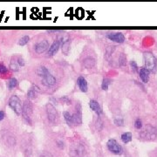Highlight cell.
Masks as SVG:
<instances>
[{"instance_id":"6da1fadb","label":"cell","mask_w":157,"mask_h":157,"mask_svg":"<svg viewBox=\"0 0 157 157\" xmlns=\"http://www.w3.org/2000/svg\"><path fill=\"white\" fill-rule=\"evenodd\" d=\"M144 58V64L145 68L148 69L149 72L155 73L157 70V59L155 55L150 52H144L143 54Z\"/></svg>"},{"instance_id":"7a4b0ae2","label":"cell","mask_w":157,"mask_h":157,"mask_svg":"<svg viewBox=\"0 0 157 157\" xmlns=\"http://www.w3.org/2000/svg\"><path fill=\"white\" fill-rule=\"evenodd\" d=\"M32 110H33V107H32V104L31 102V101H25L23 104L22 106V117H23V120L29 125H32Z\"/></svg>"},{"instance_id":"3957f363","label":"cell","mask_w":157,"mask_h":157,"mask_svg":"<svg viewBox=\"0 0 157 157\" xmlns=\"http://www.w3.org/2000/svg\"><path fill=\"white\" fill-rule=\"evenodd\" d=\"M46 113L48 120L52 124H57L58 121V113L56 107L52 103H47L46 105Z\"/></svg>"},{"instance_id":"277c9868","label":"cell","mask_w":157,"mask_h":157,"mask_svg":"<svg viewBox=\"0 0 157 157\" xmlns=\"http://www.w3.org/2000/svg\"><path fill=\"white\" fill-rule=\"evenodd\" d=\"M9 106L16 113L17 115H20L22 113V106L23 104L21 100L17 95H12L9 99Z\"/></svg>"},{"instance_id":"5b68a950","label":"cell","mask_w":157,"mask_h":157,"mask_svg":"<svg viewBox=\"0 0 157 157\" xmlns=\"http://www.w3.org/2000/svg\"><path fill=\"white\" fill-rule=\"evenodd\" d=\"M106 147L110 152H112L115 155H121L123 152L122 147L114 139H110L106 143Z\"/></svg>"},{"instance_id":"8992f818","label":"cell","mask_w":157,"mask_h":157,"mask_svg":"<svg viewBox=\"0 0 157 157\" xmlns=\"http://www.w3.org/2000/svg\"><path fill=\"white\" fill-rule=\"evenodd\" d=\"M50 46H49V42L46 39H42L39 42H37L34 45V51L38 54H43L46 52L48 51Z\"/></svg>"},{"instance_id":"52a82bcc","label":"cell","mask_w":157,"mask_h":157,"mask_svg":"<svg viewBox=\"0 0 157 157\" xmlns=\"http://www.w3.org/2000/svg\"><path fill=\"white\" fill-rule=\"evenodd\" d=\"M73 116V125H81L82 124V111H81V106L80 104L76 105L75 111L73 113H72Z\"/></svg>"},{"instance_id":"ba28073f","label":"cell","mask_w":157,"mask_h":157,"mask_svg":"<svg viewBox=\"0 0 157 157\" xmlns=\"http://www.w3.org/2000/svg\"><path fill=\"white\" fill-rule=\"evenodd\" d=\"M41 82H42V84L45 87H54L56 85L57 80H56V78L52 75L51 73H46V75H44L41 78Z\"/></svg>"},{"instance_id":"9c48e42d","label":"cell","mask_w":157,"mask_h":157,"mask_svg":"<svg viewBox=\"0 0 157 157\" xmlns=\"http://www.w3.org/2000/svg\"><path fill=\"white\" fill-rule=\"evenodd\" d=\"M70 156L72 157H82L84 156V148L81 144H74L70 149Z\"/></svg>"},{"instance_id":"30bf717a","label":"cell","mask_w":157,"mask_h":157,"mask_svg":"<svg viewBox=\"0 0 157 157\" xmlns=\"http://www.w3.org/2000/svg\"><path fill=\"white\" fill-rule=\"evenodd\" d=\"M60 41H61V45H60V47H61V50H62V53L65 54V55H68L69 52H70V49H71V40L69 38H61L60 39Z\"/></svg>"},{"instance_id":"8fae6325","label":"cell","mask_w":157,"mask_h":157,"mask_svg":"<svg viewBox=\"0 0 157 157\" xmlns=\"http://www.w3.org/2000/svg\"><path fill=\"white\" fill-rule=\"evenodd\" d=\"M60 45H61V41H60V39H57L53 41L52 45L50 46L48 51H47V54L49 57H52L53 56L55 53H57L58 49L60 48Z\"/></svg>"},{"instance_id":"7c38bea8","label":"cell","mask_w":157,"mask_h":157,"mask_svg":"<svg viewBox=\"0 0 157 157\" xmlns=\"http://www.w3.org/2000/svg\"><path fill=\"white\" fill-rule=\"evenodd\" d=\"M107 39H109L112 41L117 42V43H123L125 41V37L121 32H113L106 35Z\"/></svg>"},{"instance_id":"4fadbf2b","label":"cell","mask_w":157,"mask_h":157,"mask_svg":"<svg viewBox=\"0 0 157 157\" xmlns=\"http://www.w3.org/2000/svg\"><path fill=\"white\" fill-rule=\"evenodd\" d=\"M77 85H78V87H79V88L80 89L81 92H83V93H87V90H88V84H87V80L84 77L80 76L77 79Z\"/></svg>"},{"instance_id":"5bb4252c","label":"cell","mask_w":157,"mask_h":157,"mask_svg":"<svg viewBox=\"0 0 157 157\" xmlns=\"http://www.w3.org/2000/svg\"><path fill=\"white\" fill-rule=\"evenodd\" d=\"M39 92V88L37 86L33 85L32 87H31L27 92V98L29 99V101H33L37 99Z\"/></svg>"},{"instance_id":"9a60e30c","label":"cell","mask_w":157,"mask_h":157,"mask_svg":"<svg viewBox=\"0 0 157 157\" xmlns=\"http://www.w3.org/2000/svg\"><path fill=\"white\" fill-rule=\"evenodd\" d=\"M89 106H90V108H91L94 113H96V114H97L98 116H100V115L102 113V109H101V106H100L99 102H98L97 101H95V100H91V101H89Z\"/></svg>"},{"instance_id":"2e32d148","label":"cell","mask_w":157,"mask_h":157,"mask_svg":"<svg viewBox=\"0 0 157 157\" xmlns=\"http://www.w3.org/2000/svg\"><path fill=\"white\" fill-rule=\"evenodd\" d=\"M139 73H140V78L141 80H142L143 83H148L149 80V74H150V72L146 69L145 67H142L140 69L139 71Z\"/></svg>"},{"instance_id":"e0dca14e","label":"cell","mask_w":157,"mask_h":157,"mask_svg":"<svg viewBox=\"0 0 157 157\" xmlns=\"http://www.w3.org/2000/svg\"><path fill=\"white\" fill-rule=\"evenodd\" d=\"M96 61L93 57H87L84 60H83V65L87 69H91L94 68L95 66Z\"/></svg>"},{"instance_id":"ac0fdd59","label":"cell","mask_w":157,"mask_h":157,"mask_svg":"<svg viewBox=\"0 0 157 157\" xmlns=\"http://www.w3.org/2000/svg\"><path fill=\"white\" fill-rule=\"evenodd\" d=\"M63 117H64V120H65L66 124L69 126V127H73V116H72V113L68 111H65L63 112Z\"/></svg>"},{"instance_id":"d6986e66","label":"cell","mask_w":157,"mask_h":157,"mask_svg":"<svg viewBox=\"0 0 157 157\" xmlns=\"http://www.w3.org/2000/svg\"><path fill=\"white\" fill-rule=\"evenodd\" d=\"M18 83V82L17 79H15V78H11V79L7 81V87H8V89H9V90L14 89L15 87H17Z\"/></svg>"},{"instance_id":"ffe728a7","label":"cell","mask_w":157,"mask_h":157,"mask_svg":"<svg viewBox=\"0 0 157 157\" xmlns=\"http://www.w3.org/2000/svg\"><path fill=\"white\" fill-rule=\"evenodd\" d=\"M121 141L124 143H128L132 141V134L130 132H126L121 134Z\"/></svg>"},{"instance_id":"44dd1931","label":"cell","mask_w":157,"mask_h":157,"mask_svg":"<svg viewBox=\"0 0 157 157\" xmlns=\"http://www.w3.org/2000/svg\"><path fill=\"white\" fill-rule=\"evenodd\" d=\"M48 73H50V71H49L46 66H40V67H39V68L37 69V74H38L40 78H42L44 75H46V74Z\"/></svg>"},{"instance_id":"7402d4cb","label":"cell","mask_w":157,"mask_h":157,"mask_svg":"<svg viewBox=\"0 0 157 157\" xmlns=\"http://www.w3.org/2000/svg\"><path fill=\"white\" fill-rule=\"evenodd\" d=\"M110 84H111V80L108 79V78H104L102 80V83H101V88H102V90L106 91L108 89V87H109Z\"/></svg>"},{"instance_id":"603a6c76","label":"cell","mask_w":157,"mask_h":157,"mask_svg":"<svg viewBox=\"0 0 157 157\" xmlns=\"http://www.w3.org/2000/svg\"><path fill=\"white\" fill-rule=\"evenodd\" d=\"M29 41H30V38H29V36H24V37H22V38L19 39V41H18V45L23 46L27 45Z\"/></svg>"},{"instance_id":"cb8c5ba5","label":"cell","mask_w":157,"mask_h":157,"mask_svg":"<svg viewBox=\"0 0 157 157\" xmlns=\"http://www.w3.org/2000/svg\"><path fill=\"white\" fill-rule=\"evenodd\" d=\"M95 127L98 131H101L103 128V120L100 118V116H98V119L95 122Z\"/></svg>"},{"instance_id":"d4e9b609","label":"cell","mask_w":157,"mask_h":157,"mask_svg":"<svg viewBox=\"0 0 157 157\" xmlns=\"http://www.w3.org/2000/svg\"><path fill=\"white\" fill-rule=\"evenodd\" d=\"M10 68H11L12 71H14V72H17V71L19 70V66H18V65L17 64L16 60L11 62V64H10Z\"/></svg>"},{"instance_id":"484cf974","label":"cell","mask_w":157,"mask_h":157,"mask_svg":"<svg viewBox=\"0 0 157 157\" xmlns=\"http://www.w3.org/2000/svg\"><path fill=\"white\" fill-rule=\"evenodd\" d=\"M114 124L116 126H119V127H121L124 125V120L121 118V117H117L114 119Z\"/></svg>"},{"instance_id":"4316f807","label":"cell","mask_w":157,"mask_h":157,"mask_svg":"<svg viewBox=\"0 0 157 157\" xmlns=\"http://www.w3.org/2000/svg\"><path fill=\"white\" fill-rule=\"evenodd\" d=\"M7 73H8V68L4 64H0V75L6 74Z\"/></svg>"},{"instance_id":"83f0119b","label":"cell","mask_w":157,"mask_h":157,"mask_svg":"<svg viewBox=\"0 0 157 157\" xmlns=\"http://www.w3.org/2000/svg\"><path fill=\"white\" fill-rule=\"evenodd\" d=\"M134 127L136 129H141L142 127V121L141 119H137L135 121H134Z\"/></svg>"},{"instance_id":"f1b7e54d","label":"cell","mask_w":157,"mask_h":157,"mask_svg":"<svg viewBox=\"0 0 157 157\" xmlns=\"http://www.w3.org/2000/svg\"><path fill=\"white\" fill-rule=\"evenodd\" d=\"M59 101H60L62 103H64V104L66 105L71 104V100H70L67 96H63V97H61V98L59 99Z\"/></svg>"},{"instance_id":"f546056e","label":"cell","mask_w":157,"mask_h":157,"mask_svg":"<svg viewBox=\"0 0 157 157\" xmlns=\"http://www.w3.org/2000/svg\"><path fill=\"white\" fill-rule=\"evenodd\" d=\"M16 62H17V64L18 65L19 67H20V66H25V62L24 58H22L21 57H18V58L16 59Z\"/></svg>"},{"instance_id":"4dcf8cb0","label":"cell","mask_w":157,"mask_h":157,"mask_svg":"<svg viewBox=\"0 0 157 157\" xmlns=\"http://www.w3.org/2000/svg\"><path fill=\"white\" fill-rule=\"evenodd\" d=\"M126 60H127V58H126V57L124 56V54L122 53V54L120 55V57L119 58V64H120V65H123L126 64Z\"/></svg>"},{"instance_id":"1f68e13d","label":"cell","mask_w":157,"mask_h":157,"mask_svg":"<svg viewBox=\"0 0 157 157\" xmlns=\"http://www.w3.org/2000/svg\"><path fill=\"white\" fill-rule=\"evenodd\" d=\"M130 65H131V67H132L134 72H137L138 71V65H137V64H136V62L134 60H132L130 62Z\"/></svg>"},{"instance_id":"d6a6232c","label":"cell","mask_w":157,"mask_h":157,"mask_svg":"<svg viewBox=\"0 0 157 157\" xmlns=\"http://www.w3.org/2000/svg\"><path fill=\"white\" fill-rule=\"evenodd\" d=\"M40 157H53V156H52L51 153H49V152H47V151H44V152L41 153Z\"/></svg>"},{"instance_id":"836d02e7","label":"cell","mask_w":157,"mask_h":157,"mask_svg":"<svg viewBox=\"0 0 157 157\" xmlns=\"http://www.w3.org/2000/svg\"><path fill=\"white\" fill-rule=\"evenodd\" d=\"M5 117V113L3 110H0V121L4 120V118Z\"/></svg>"},{"instance_id":"e575fe53","label":"cell","mask_w":157,"mask_h":157,"mask_svg":"<svg viewBox=\"0 0 157 157\" xmlns=\"http://www.w3.org/2000/svg\"><path fill=\"white\" fill-rule=\"evenodd\" d=\"M58 147L60 148V149H63V148H64V143H63V142L58 141Z\"/></svg>"}]
</instances>
